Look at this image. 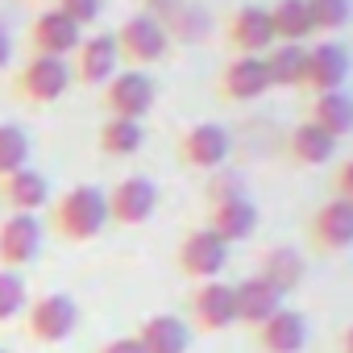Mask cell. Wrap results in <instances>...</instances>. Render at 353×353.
<instances>
[{
  "label": "cell",
  "instance_id": "6da1fadb",
  "mask_svg": "<svg viewBox=\"0 0 353 353\" xmlns=\"http://www.w3.org/2000/svg\"><path fill=\"white\" fill-rule=\"evenodd\" d=\"M104 225H112L108 221V196L92 183H75L59 200H50V229L63 241H75V245L96 241L104 233Z\"/></svg>",
  "mask_w": 353,
  "mask_h": 353
},
{
  "label": "cell",
  "instance_id": "7a4b0ae2",
  "mask_svg": "<svg viewBox=\"0 0 353 353\" xmlns=\"http://www.w3.org/2000/svg\"><path fill=\"white\" fill-rule=\"evenodd\" d=\"M75 75H71V63L67 59H54V54H30L13 79V92L26 100V104H59L67 92H71Z\"/></svg>",
  "mask_w": 353,
  "mask_h": 353
},
{
  "label": "cell",
  "instance_id": "3957f363",
  "mask_svg": "<svg viewBox=\"0 0 353 353\" xmlns=\"http://www.w3.org/2000/svg\"><path fill=\"white\" fill-rule=\"evenodd\" d=\"M79 328V303L63 291H46L26 307V332L38 345H63Z\"/></svg>",
  "mask_w": 353,
  "mask_h": 353
},
{
  "label": "cell",
  "instance_id": "277c9868",
  "mask_svg": "<svg viewBox=\"0 0 353 353\" xmlns=\"http://www.w3.org/2000/svg\"><path fill=\"white\" fill-rule=\"evenodd\" d=\"M117 50H121V59L129 63V67H150V63H162L166 59V50H170V38H166V26L158 21V17H150V13H133V17H125L121 21V30H117Z\"/></svg>",
  "mask_w": 353,
  "mask_h": 353
},
{
  "label": "cell",
  "instance_id": "5b68a950",
  "mask_svg": "<svg viewBox=\"0 0 353 353\" xmlns=\"http://www.w3.org/2000/svg\"><path fill=\"white\" fill-rule=\"evenodd\" d=\"M104 112L108 117H125V121H141V117H150L154 112V104H158V83L145 75V71H137V67H125V71H117L108 83H104Z\"/></svg>",
  "mask_w": 353,
  "mask_h": 353
},
{
  "label": "cell",
  "instance_id": "8992f818",
  "mask_svg": "<svg viewBox=\"0 0 353 353\" xmlns=\"http://www.w3.org/2000/svg\"><path fill=\"white\" fill-rule=\"evenodd\" d=\"M174 262H179V270H183L188 279L212 283V279H221V270L229 266V245H225L208 225H200V229H188V233H183L179 250H174Z\"/></svg>",
  "mask_w": 353,
  "mask_h": 353
},
{
  "label": "cell",
  "instance_id": "52a82bcc",
  "mask_svg": "<svg viewBox=\"0 0 353 353\" xmlns=\"http://www.w3.org/2000/svg\"><path fill=\"white\" fill-rule=\"evenodd\" d=\"M233 154V137L225 125H212V121H200V125H188L179 133V162L192 166V170H221Z\"/></svg>",
  "mask_w": 353,
  "mask_h": 353
},
{
  "label": "cell",
  "instance_id": "ba28073f",
  "mask_svg": "<svg viewBox=\"0 0 353 353\" xmlns=\"http://www.w3.org/2000/svg\"><path fill=\"white\" fill-rule=\"evenodd\" d=\"M158 212V183L145 174H125V179L108 192V221L112 225H145Z\"/></svg>",
  "mask_w": 353,
  "mask_h": 353
},
{
  "label": "cell",
  "instance_id": "9c48e42d",
  "mask_svg": "<svg viewBox=\"0 0 353 353\" xmlns=\"http://www.w3.org/2000/svg\"><path fill=\"white\" fill-rule=\"evenodd\" d=\"M42 254V221L9 212L0 221V270H26Z\"/></svg>",
  "mask_w": 353,
  "mask_h": 353
},
{
  "label": "cell",
  "instance_id": "30bf717a",
  "mask_svg": "<svg viewBox=\"0 0 353 353\" xmlns=\"http://www.w3.org/2000/svg\"><path fill=\"white\" fill-rule=\"evenodd\" d=\"M71 59H75V67H71L75 83H88V88H104V83L117 75V67H121L117 34H108V30H100V34H88Z\"/></svg>",
  "mask_w": 353,
  "mask_h": 353
},
{
  "label": "cell",
  "instance_id": "8fae6325",
  "mask_svg": "<svg viewBox=\"0 0 353 353\" xmlns=\"http://www.w3.org/2000/svg\"><path fill=\"white\" fill-rule=\"evenodd\" d=\"M349 71H353V59H349V50H345L341 42L324 38V42L307 46V71H303V88H307L312 96L341 92V88H345V79H349Z\"/></svg>",
  "mask_w": 353,
  "mask_h": 353
},
{
  "label": "cell",
  "instance_id": "7c38bea8",
  "mask_svg": "<svg viewBox=\"0 0 353 353\" xmlns=\"http://www.w3.org/2000/svg\"><path fill=\"white\" fill-rule=\"evenodd\" d=\"M307 241H312V250H320V254H341V250H349L353 245V204L349 200H328V204H320L316 212H312V221H307Z\"/></svg>",
  "mask_w": 353,
  "mask_h": 353
},
{
  "label": "cell",
  "instance_id": "4fadbf2b",
  "mask_svg": "<svg viewBox=\"0 0 353 353\" xmlns=\"http://www.w3.org/2000/svg\"><path fill=\"white\" fill-rule=\"evenodd\" d=\"M192 324L200 332H225L237 324V303H233V283L212 279L192 291Z\"/></svg>",
  "mask_w": 353,
  "mask_h": 353
},
{
  "label": "cell",
  "instance_id": "5bb4252c",
  "mask_svg": "<svg viewBox=\"0 0 353 353\" xmlns=\"http://www.w3.org/2000/svg\"><path fill=\"white\" fill-rule=\"evenodd\" d=\"M216 88H221V96L233 100V104H250V100L266 96V92H270V79H266L262 54H233V59L221 67Z\"/></svg>",
  "mask_w": 353,
  "mask_h": 353
},
{
  "label": "cell",
  "instance_id": "9a60e30c",
  "mask_svg": "<svg viewBox=\"0 0 353 353\" xmlns=\"http://www.w3.org/2000/svg\"><path fill=\"white\" fill-rule=\"evenodd\" d=\"M225 38L237 54H266L274 46V30H270V13L262 5H241L229 26H225Z\"/></svg>",
  "mask_w": 353,
  "mask_h": 353
},
{
  "label": "cell",
  "instance_id": "2e32d148",
  "mask_svg": "<svg viewBox=\"0 0 353 353\" xmlns=\"http://www.w3.org/2000/svg\"><path fill=\"white\" fill-rule=\"evenodd\" d=\"M30 42H34V54H54V59H67L79 50L83 34L71 17H63L59 9H42L30 26Z\"/></svg>",
  "mask_w": 353,
  "mask_h": 353
},
{
  "label": "cell",
  "instance_id": "e0dca14e",
  "mask_svg": "<svg viewBox=\"0 0 353 353\" xmlns=\"http://www.w3.org/2000/svg\"><path fill=\"white\" fill-rule=\"evenodd\" d=\"M208 229H212L225 245L250 241V237L258 233V204H254L250 196H233V200L208 204Z\"/></svg>",
  "mask_w": 353,
  "mask_h": 353
},
{
  "label": "cell",
  "instance_id": "ac0fdd59",
  "mask_svg": "<svg viewBox=\"0 0 353 353\" xmlns=\"http://www.w3.org/2000/svg\"><path fill=\"white\" fill-rule=\"evenodd\" d=\"M133 336H137L141 353H188L192 349V324L183 316H170V312L145 316Z\"/></svg>",
  "mask_w": 353,
  "mask_h": 353
},
{
  "label": "cell",
  "instance_id": "d6986e66",
  "mask_svg": "<svg viewBox=\"0 0 353 353\" xmlns=\"http://www.w3.org/2000/svg\"><path fill=\"white\" fill-rule=\"evenodd\" d=\"M0 200H5L9 212H26V216H38L42 208H50V183L46 174L26 166L17 174H9V179H0Z\"/></svg>",
  "mask_w": 353,
  "mask_h": 353
},
{
  "label": "cell",
  "instance_id": "ffe728a7",
  "mask_svg": "<svg viewBox=\"0 0 353 353\" xmlns=\"http://www.w3.org/2000/svg\"><path fill=\"white\" fill-rule=\"evenodd\" d=\"M233 303H237V324H250V328H262L279 307H283V295L262 279V274H250L233 287Z\"/></svg>",
  "mask_w": 353,
  "mask_h": 353
},
{
  "label": "cell",
  "instance_id": "44dd1931",
  "mask_svg": "<svg viewBox=\"0 0 353 353\" xmlns=\"http://www.w3.org/2000/svg\"><path fill=\"white\" fill-rule=\"evenodd\" d=\"M258 332V349L262 353H299L303 349V341H307V320H303V312H295V307H279L262 328H254Z\"/></svg>",
  "mask_w": 353,
  "mask_h": 353
},
{
  "label": "cell",
  "instance_id": "7402d4cb",
  "mask_svg": "<svg viewBox=\"0 0 353 353\" xmlns=\"http://www.w3.org/2000/svg\"><path fill=\"white\" fill-rule=\"evenodd\" d=\"M258 274L287 299L299 283H303V274H307V266H303V254L295 250V245H270L266 254H262V266H258Z\"/></svg>",
  "mask_w": 353,
  "mask_h": 353
},
{
  "label": "cell",
  "instance_id": "603a6c76",
  "mask_svg": "<svg viewBox=\"0 0 353 353\" xmlns=\"http://www.w3.org/2000/svg\"><path fill=\"white\" fill-rule=\"evenodd\" d=\"M287 154H291V162H299V166H328L332 162V154H336V137H328L320 125H312V121H299L291 133H287Z\"/></svg>",
  "mask_w": 353,
  "mask_h": 353
},
{
  "label": "cell",
  "instance_id": "cb8c5ba5",
  "mask_svg": "<svg viewBox=\"0 0 353 353\" xmlns=\"http://www.w3.org/2000/svg\"><path fill=\"white\" fill-rule=\"evenodd\" d=\"M266 79L270 88H303V71H307V46H295V42H274L266 54Z\"/></svg>",
  "mask_w": 353,
  "mask_h": 353
},
{
  "label": "cell",
  "instance_id": "d4e9b609",
  "mask_svg": "<svg viewBox=\"0 0 353 353\" xmlns=\"http://www.w3.org/2000/svg\"><path fill=\"white\" fill-rule=\"evenodd\" d=\"M312 125H320L328 137H349L353 133V96L341 88V92H324V96H312V112H307Z\"/></svg>",
  "mask_w": 353,
  "mask_h": 353
},
{
  "label": "cell",
  "instance_id": "484cf974",
  "mask_svg": "<svg viewBox=\"0 0 353 353\" xmlns=\"http://www.w3.org/2000/svg\"><path fill=\"white\" fill-rule=\"evenodd\" d=\"M270 13V30H274V42H295L303 46L316 30H312V13H307V0H274Z\"/></svg>",
  "mask_w": 353,
  "mask_h": 353
},
{
  "label": "cell",
  "instance_id": "4316f807",
  "mask_svg": "<svg viewBox=\"0 0 353 353\" xmlns=\"http://www.w3.org/2000/svg\"><path fill=\"white\" fill-rule=\"evenodd\" d=\"M96 145L108 154V158H129L145 145V125L141 121H125V117H108L96 133Z\"/></svg>",
  "mask_w": 353,
  "mask_h": 353
},
{
  "label": "cell",
  "instance_id": "83f0119b",
  "mask_svg": "<svg viewBox=\"0 0 353 353\" xmlns=\"http://www.w3.org/2000/svg\"><path fill=\"white\" fill-rule=\"evenodd\" d=\"M208 34H212V13H208L204 5H196V0H188V5L166 21V38L179 42V46H196V42H204Z\"/></svg>",
  "mask_w": 353,
  "mask_h": 353
},
{
  "label": "cell",
  "instance_id": "f1b7e54d",
  "mask_svg": "<svg viewBox=\"0 0 353 353\" xmlns=\"http://www.w3.org/2000/svg\"><path fill=\"white\" fill-rule=\"evenodd\" d=\"M30 166V133L13 121H0V179Z\"/></svg>",
  "mask_w": 353,
  "mask_h": 353
},
{
  "label": "cell",
  "instance_id": "f546056e",
  "mask_svg": "<svg viewBox=\"0 0 353 353\" xmlns=\"http://www.w3.org/2000/svg\"><path fill=\"white\" fill-rule=\"evenodd\" d=\"M26 307H30V287L21 270H0V324L26 316Z\"/></svg>",
  "mask_w": 353,
  "mask_h": 353
},
{
  "label": "cell",
  "instance_id": "4dcf8cb0",
  "mask_svg": "<svg viewBox=\"0 0 353 353\" xmlns=\"http://www.w3.org/2000/svg\"><path fill=\"white\" fill-rule=\"evenodd\" d=\"M307 13L316 34H341L353 17V0H307Z\"/></svg>",
  "mask_w": 353,
  "mask_h": 353
},
{
  "label": "cell",
  "instance_id": "1f68e13d",
  "mask_svg": "<svg viewBox=\"0 0 353 353\" xmlns=\"http://www.w3.org/2000/svg\"><path fill=\"white\" fill-rule=\"evenodd\" d=\"M63 17H71L79 30L83 26H92L96 17H100V9H104V0H59V5H54Z\"/></svg>",
  "mask_w": 353,
  "mask_h": 353
},
{
  "label": "cell",
  "instance_id": "d6a6232c",
  "mask_svg": "<svg viewBox=\"0 0 353 353\" xmlns=\"http://www.w3.org/2000/svg\"><path fill=\"white\" fill-rule=\"evenodd\" d=\"M233 196H245L241 179L229 170H212V183H208V204H221V200H233Z\"/></svg>",
  "mask_w": 353,
  "mask_h": 353
},
{
  "label": "cell",
  "instance_id": "836d02e7",
  "mask_svg": "<svg viewBox=\"0 0 353 353\" xmlns=\"http://www.w3.org/2000/svg\"><path fill=\"white\" fill-rule=\"evenodd\" d=\"M332 196L353 204V158H345V162L336 166V174H332Z\"/></svg>",
  "mask_w": 353,
  "mask_h": 353
},
{
  "label": "cell",
  "instance_id": "e575fe53",
  "mask_svg": "<svg viewBox=\"0 0 353 353\" xmlns=\"http://www.w3.org/2000/svg\"><path fill=\"white\" fill-rule=\"evenodd\" d=\"M188 5V0H141V13H150V17H158L162 26L174 17V13H179Z\"/></svg>",
  "mask_w": 353,
  "mask_h": 353
},
{
  "label": "cell",
  "instance_id": "d590c367",
  "mask_svg": "<svg viewBox=\"0 0 353 353\" xmlns=\"http://www.w3.org/2000/svg\"><path fill=\"white\" fill-rule=\"evenodd\" d=\"M96 353H141V345H137V336H112V341H104Z\"/></svg>",
  "mask_w": 353,
  "mask_h": 353
},
{
  "label": "cell",
  "instance_id": "8d00e7d4",
  "mask_svg": "<svg viewBox=\"0 0 353 353\" xmlns=\"http://www.w3.org/2000/svg\"><path fill=\"white\" fill-rule=\"evenodd\" d=\"M9 63H13V34L0 26V71H5Z\"/></svg>",
  "mask_w": 353,
  "mask_h": 353
},
{
  "label": "cell",
  "instance_id": "74e56055",
  "mask_svg": "<svg viewBox=\"0 0 353 353\" xmlns=\"http://www.w3.org/2000/svg\"><path fill=\"white\" fill-rule=\"evenodd\" d=\"M336 353H353V324L341 332V341H336Z\"/></svg>",
  "mask_w": 353,
  "mask_h": 353
},
{
  "label": "cell",
  "instance_id": "f35d334b",
  "mask_svg": "<svg viewBox=\"0 0 353 353\" xmlns=\"http://www.w3.org/2000/svg\"><path fill=\"white\" fill-rule=\"evenodd\" d=\"M0 353H9V349H0Z\"/></svg>",
  "mask_w": 353,
  "mask_h": 353
}]
</instances>
